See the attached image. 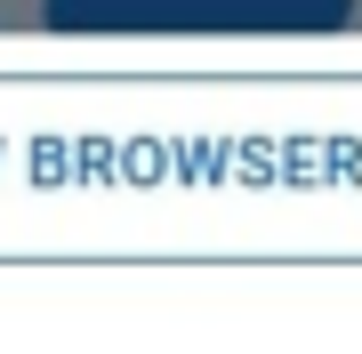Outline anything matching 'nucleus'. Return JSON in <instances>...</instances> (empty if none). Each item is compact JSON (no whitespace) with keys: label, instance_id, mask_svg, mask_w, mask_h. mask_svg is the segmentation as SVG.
Returning a JSON list of instances; mask_svg holds the SVG:
<instances>
[{"label":"nucleus","instance_id":"obj_2","mask_svg":"<svg viewBox=\"0 0 362 354\" xmlns=\"http://www.w3.org/2000/svg\"><path fill=\"white\" fill-rule=\"evenodd\" d=\"M346 25H354V33H362V0H354V8H346Z\"/></svg>","mask_w":362,"mask_h":354},{"label":"nucleus","instance_id":"obj_1","mask_svg":"<svg viewBox=\"0 0 362 354\" xmlns=\"http://www.w3.org/2000/svg\"><path fill=\"white\" fill-rule=\"evenodd\" d=\"M0 33H49V8H33V0H0Z\"/></svg>","mask_w":362,"mask_h":354}]
</instances>
